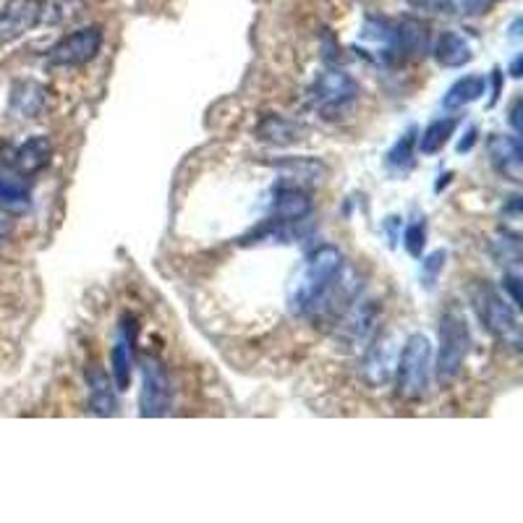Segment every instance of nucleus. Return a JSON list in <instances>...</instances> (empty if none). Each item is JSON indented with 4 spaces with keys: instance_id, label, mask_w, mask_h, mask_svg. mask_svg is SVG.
I'll list each match as a JSON object with an SVG mask.
<instances>
[{
    "instance_id": "nucleus-1",
    "label": "nucleus",
    "mask_w": 523,
    "mask_h": 523,
    "mask_svg": "<svg viewBox=\"0 0 523 523\" xmlns=\"http://www.w3.org/2000/svg\"><path fill=\"white\" fill-rule=\"evenodd\" d=\"M340 275H343V254L335 246H320L306 262L304 275L293 291V309L301 317L320 320L333 314V299L338 296Z\"/></svg>"
},
{
    "instance_id": "nucleus-2",
    "label": "nucleus",
    "mask_w": 523,
    "mask_h": 523,
    "mask_svg": "<svg viewBox=\"0 0 523 523\" xmlns=\"http://www.w3.org/2000/svg\"><path fill=\"white\" fill-rule=\"evenodd\" d=\"M440 351H437V380L440 382H453L461 374L463 361L469 356L471 348V335L469 325L463 320V314L458 312H445L440 317Z\"/></svg>"
},
{
    "instance_id": "nucleus-3",
    "label": "nucleus",
    "mask_w": 523,
    "mask_h": 523,
    "mask_svg": "<svg viewBox=\"0 0 523 523\" xmlns=\"http://www.w3.org/2000/svg\"><path fill=\"white\" fill-rule=\"evenodd\" d=\"M474 306L476 312H479V320L484 322V327L497 340H503L505 346L518 348V343H521V322H518L516 306H510L490 283H479L474 288Z\"/></svg>"
},
{
    "instance_id": "nucleus-4",
    "label": "nucleus",
    "mask_w": 523,
    "mask_h": 523,
    "mask_svg": "<svg viewBox=\"0 0 523 523\" xmlns=\"http://www.w3.org/2000/svg\"><path fill=\"white\" fill-rule=\"evenodd\" d=\"M429 361H432V346L424 335H411L398 356L395 367V388L401 398L414 401L422 398L429 382Z\"/></svg>"
},
{
    "instance_id": "nucleus-5",
    "label": "nucleus",
    "mask_w": 523,
    "mask_h": 523,
    "mask_svg": "<svg viewBox=\"0 0 523 523\" xmlns=\"http://www.w3.org/2000/svg\"><path fill=\"white\" fill-rule=\"evenodd\" d=\"M102 48V29L100 27H84L76 32L66 34L55 42L48 50L45 61L48 66L68 68V66H84V63L95 61L97 53Z\"/></svg>"
},
{
    "instance_id": "nucleus-6",
    "label": "nucleus",
    "mask_w": 523,
    "mask_h": 523,
    "mask_svg": "<svg viewBox=\"0 0 523 523\" xmlns=\"http://www.w3.org/2000/svg\"><path fill=\"white\" fill-rule=\"evenodd\" d=\"M359 97V84L343 71H325L314 82L312 102L325 118H335L346 108H351Z\"/></svg>"
},
{
    "instance_id": "nucleus-7",
    "label": "nucleus",
    "mask_w": 523,
    "mask_h": 523,
    "mask_svg": "<svg viewBox=\"0 0 523 523\" xmlns=\"http://www.w3.org/2000/svg\"><path fill=\"white\" fill-rule=\"evenodd\" d=\"M170 408V382L163 364L147 359L142 367V395H139V414L142 416H165Z\"/></svg>"
},
{
    "instance_id": "nucleus-8",
    "label": "nucleus",
    "mask_w": 523,
    "mask_h": 523,
    "mask_svg": "<svg viewBox=\"0 0 523 523\" xmlns=\"http://www.w3.org/2000/svg\"><path fill=\"white\" fill-rule=\"evenodd\" d=\"M45 0H6L0 11V42H14L40 24Z\"/></svg>"
},
{
    "instance_id": "nucleus-9",
    "label": "nucleus",
    "mask_w": 523,
    "mask_h": 523,
    "mask_svg": "<svg viewBox=\"0 0 523 523\" xmlns=\"http://www.w3.org/2000/svg\"><path fill=\"white\" fill-rule=\"evenodd\" d=\"M134 361H136V325L129 317V320H123L121 338H118V343L113 346V354H110V367H113L116 390H129Z\"/></svg>"
},
{
    "instance_id": "nucleus-10",
    "label": "nucleus",
    "mask_w": 523,
    "mask_h": 523,
    "mask_svg": "<svg viewBox=\"0 0 523 523\" xmlns=\"http://www.w3.org/2000/svg\"><path fill=\"white\" fill-rule=\"evenodd\" d=\"M50 157H53V147H50L48 139L45 136H32V139L16 147L8 163H11L16 176L29 178L37 176L42 168H48Z\"/></svg>"
},
{
    "instance_id": "nucleus-11",
    "label": "nucleus",
    "mask_w": 523,
    "mask_h": 523,
    "mask_svg": "<svg viewBox=\"0 0 523 523\" xmlns=\"http://www.w3.org/2000/svg\"><path fill=\"white\" fill-rule=\"evenodd\" d=\"M487 155H490L492 165H495L503 176H508L510 181H521L523 150L518 136L495 134L490 142H487Z\"/></svg>"
},
{
    "instance_id": "nucleus-12",
    "label": "nucleus",
    "mask_w": 523,
    "mask_h": 523,
    "mask_svg": "<svg viewBox=\"0 0 523 523\" xmlns=\"http://www.w3.org/2000/svg\"><path fill=\"white\" fill-rule=\"evenodd\" d=\"M390 48L398 50L406 58H422L429 50V29L419 19H401L393 27Z\"/></svg>"
},
{
    "instance_id": "nucleus-13",
    "label": "nucleus",
    "mask_w": 523,
    "mask_h": 523,
    "mask_svg": "<svg viewBox=\"0 0 523 523\" xmlns=\"http://www.w3.org/2000/svg\"><path fill=\"white\" fill-rule=\"evenodd\" d=\"M312 215V199L296 186H280L272 199V218L278 223H299Z\"/></svg>"
},
{
    "instance_id": "nucleus-14",
    "label": "nucleus",
    "mask_w": 523,
    "mask_h": 523,
    "mask_svg": "<svg viewBox=\"0 0 523 523\" xmlns=\"http://www.w3.org/2000/svg\"><path fill=\"white\" fill-rule=\"evenodd\" d=\"M87 385H89V408L92 414L97 416H113L118 411V398L113 382L102 369H92L87 374Z\"/></svg>"
},
{
    "instance_id": "nucleus-15",
    "label": "nucleus",
    "mask_w": 523,
    "mask_h": 523,
    "mask_svg": "<svg viewBox=\"0 0 523 523\" xmlns=\"http://www.w3.org/2000/svg\"><path fill=\"white\" fill-rule=\"evenodd\" d=\"M474 58L471 45L458 32H442L435 42V61L445 68H461Z\"/></svg>"
},
{
    "instance_id": "nucleus-16",
    "label": "nucleus",
    "mask_w": 523,
    "mask_h": 523,
    "mask_svg": "<svg viewBox=\"0 0 523 523\" xmlns=\"http://www.w3.org/2000/svg\"><path fill=\"white\" fill-rule=\"evenodd\" d=\"M45 108V89L37 82H16L11 89V113L19 118H37Z\"/></svg>"
},
{
    "instance_id": "nucleus-17",
    "label": "nucleus",
    "mask_w": 523,
    "mask_h": 523,
    "mask_svg": "<svg viewBox=\"0 0 523 523\" xmlns=\"http://www.w3.org/2000/svg\"><path fill=\"white\" fill-rule=\"evenodd\" d=\"M257 136H259V142L286 147V144L299 142V139H301V126H299V123L288 121V118L265 116V118H262V121H259Z\"/></svg>"
},
{
    "instance_id": "nucleus-18",
    "label": "nucleus",
    "mask_w": 523,
    "mask_h": 523,
    "mask_svg": "<svg viewBox=\"0 0 523 523\" xmlns=\"http://www.w3.org/2000/svg\"><path fill=\"white\" fill-rule=\"evenodd\" d=\"M32 207V191L21 176H0V210L24 215Z\"/></svg>"
},
{
    "instance_id": "nucleus-19",
    "label": "nucleus",
    "mask_w": 523,
    "mask_h": 523,
    "mask_svg": "<svg viewBox=\"0 0 523 523\" xmlns=\"http://www.w3.org/2000/svg\"><path fill=\"white\" fill-rule=\"evenodd\" d=\"M484 87H487V84H484V76H463V79H458V82L448 89V95L442 97V108H466V105H471V102H476L484 95Z\"/></svg>"
},
{
    "instance_id": "nucleus-20",
    "label": "nucleus",
    "mask_w": 523,
    "mask_h": 523,
    "mask_svg": "<svg viewBox=\"0 0 523 523\" xmlns=\"http://www.w3.org/2000/svg\"><path fill=\"white\" fill-rule=\"evenodd\" d=\"M458 118H437L424 129L422 139H419V152L422 155H437V152L448 144V139L456 134Z\"/></svg>"
},
{
    "instance_id": "nucleus-21",
    "label": "nucleus",
    "mask_w": 523,
    "mask_h": 523,
    "mask_svg": "<svg viewBox=\"0 0 523 523\" xmlns=\"http://www.w3.org/2000/svg\"><path fill=\"white\" fill-rule=\"evenodd\" d=\"M432 6L450 16H482L495 6V0H432Z\"/></svg>"
},
{
    "instance_id": "nucleus-22",
    "label": "nucleus",
    "mask_w": 523,
    "mask_h": 523,
    "mask_svg": "<svg viewBox=\"0 0 523 523\" xmlns=\"http://www.w3.org/2000/svg\"><path fill=\"white\" fill-rule=\"evenodd\" d=\"M416 157V129H408L406 134L395 142V147L388 155V165L395 170H411Z\"/></svg>"
},
{
    "instance_id": "nucleus-23",
    "label": "nucleus",
    "mask_w": 523,
    "mask_h": 523,
    "mask_svg": "<svg viewBox=\"0 0 523 523\" xmlns=\"http://www.w3.org/2000/svg\"><path fill=\"white\" fill-rule=\"evenodd\" d=\"M278 168L291 170L296 178H306V181H314L317 176H325L327 168L320 160H309V157H296V160H283L278 163Z\"/></svg>"
},
{
    "instance_id": "nucleus-24",
    "label": "nucleus",
    "mask_w": 523,
    "mask_h": 523,
    "mask_svg": "<svg viewBox=\"0 0 523 523\" xmlns=\"http://www.w3.org/2000/svg\"><path fill=\"white\" fill-rule=\"evenodd\" d=\"M424 241H427V231H424V223L408 225L406 233H403V244H406V252L414 259L422 257L424 252Z\"/></svg>"
},
{
    "instance_id": "nucleus-25",
    "label": "nucleus",
    "mask_w": 523,
    "mask_h": 523,
    "mask_svg": "<svg viewBox=\"0 0 523 523\" xmlns=\"http://www.w3.org/2000/svg\"><path fill=\"white\" fill-rule=\"evenodd\" d=\"M442 265H445V252H435L424 259V265H422L424 286H432V283H435L437 275L442 272Z\"/></svg>"
},
{
    "instance_id": "nucleus-26",
    "label": "nucleus",
    "mask_w": 523,
    "mask_h": 523,
    "mask_svg": "<svg viewBox=\"0 0 523 523\" xmlns=\"http://www.w3.org/2000/svg\"><path fill=\"white\" fill-rule=\"evenodd\" d=\"M505 288H508V293H510V301H513V304H518V278L516 275H508V278H505V283H503Z\"/></svg>"
},
{
    "instance_id": "nucleus-27",
    "label": "nucleus",
    "mask_w": 523,
    "mask_h": 523,
    "mask_svg": "<svg viewBox=\"0 0 523 523\" xmlns=\"http://www.w3.org/2000/svg\"><path fill=\"white\" fill-rule=\"evenodd\" d=\"M474 142H476V129H469L466 131V139L458 144V152H469L471 147H474Z\"/></svg>"
},
{
    "instance_id": "nucleus-28",
    "label": "nucleus",
    "mask_w": 523,
    "mask_h": 523,
    "mask_svg": "<svg viewBox=\"0 0 523 523\" xmlns=\"http://www.w3.org/2000/svg\"><path fill=\"white\" fill-rule=\"evenodd\" d=\"M518 108H521V100L513 102V108H510V123H513L516 134H521V123H518Z\"/></svg>"
},
{
    "instance_id": "nucleus-29",
    "label": "nucleus",
    "mask_w": 523,
    "mask_h": 523,
    "mask_svg": "<svg viewBox=\"0 0 523 523\" xmlns=\"http://www.w3.org/2000/svg\"><path fill=\"white\" fill-rule=\"evenodd\" d=\"M510 74L516 76V79L521 76V55H518L516 61H513V66H510Z\"/></svg>"
},
{
    "instance_id": "nucleus-30",
    "label": "nucleus",
    "mask_w": 523,
    "mask_h": 523,
    "mask_svg": "<svg viewBox=\"0 0 523 523\" xmlns=\"http://www.w3.org/2000/svg\"><path fill=\"white\" fill-rule=\"evenodd\" d=\"M3 236H6V228H3V223H0V241H3Z\"/></svg>"
}]
</instances>
